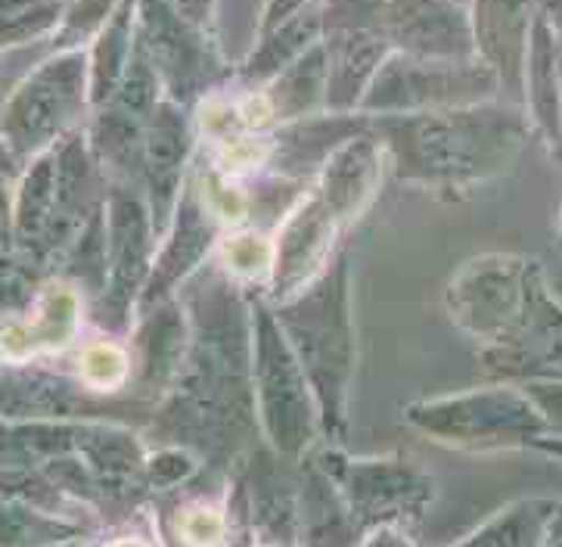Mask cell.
Wrapping results in <instances>:
<instances>
[{
    "label": "cell",
    "instance_id": "cell-1",
    "mask_svg": "<svg viewBox=\"0 0 562 547\" xmlns=\"http://www.w3.org/2000/svg\"><path fill=\"white\" fill-rule=\"evenodd\" d=\"M504 365L516 370L562 373V311L547 299L535 280L528 283L522 324H513Z\"/></svg>",
    "mask_w": 562,
    "mask_h": 547
},
{
    "label": "cell",
    "instance_id": "cell-2",
    "mask_svg": "<svg viewBox=\"0 0 562 547\" xmlns=\"http://www.w3.org/2000/svg\"><path fill=\"white\" fill-rule=\"evenodd\" d=\"M553 501H528L497 516L488 529L475 535L467 547H538Z\"/></svg>",
    "mask_w": 562,
    "mask_h": 547
},
{
    "label": "cell",
    "instance_id": "cell-3",
    "mask_svg": "<svg viewBox=\"0 0 562 547\" xmlns=\"http://www.w3.org/2000/svg\"><path fill=\"white\" fill-rule=\"evenodd\" d=\"M125 355L115 346H106V343L91 346L81 355V373H85V380L93 389H112V386H119L125 380Z\"/></svg>",
    "mask_w": 562,
    "mask_h": 547
},
{
    "label": "cell",
    "instance_id": "cell-4",
    "mask_svg": "<svg viewBox=\"0 0 562 547\" xmlns=\"http://www.w3.org/2000/svg\"><path fill=\"white\" fill-rule=\"evenodd\" d=\"M224 258L236 274H258L271 265V246L268 239L255 237V234H239V237L224 243Z\"/></svg>",
    "mask_w": 562,
    "mask_h": 547
},
{
    "label": "cell",
    "instance_id": "cell-5",
    "mask_svg": "<svg viewBox=\"0 0 562 547\" xmlns=\"http://www.w3.org/2000/svg\"><path fill=\"white\" fill-rule=\"evenodd\" d=\"M181 535L190 547H218L224 538V520L209 507H190L181 520Z\"/></svg>",
    "mask_w": 562,
    "mask_h": 547
},
{
    "label": "cell",
    "instance_id": "cell-6",
    "mask_svg": "<svg viewBox=\"0 0 562 547\" xmlns=\"http://www.w3.org/2000/svg\"><path fill=\"white\" fill-rule=\"evenodd\" d=\"M221 159H224V168L239 171V168H249L261 159V146L252 144V141H236L221 153Z\"/></svg>",
    "mask_w": 562,
    "mask_h": 547
},
{
    "label": "cell",
    "instance_id": "cell-7",
    "mask_svg": "<svg viewBox=\"0 0 562 547\" xmlns=\"http://www.w3.org/2000/svg\"><path fill=\"white\" fill-rule=\"evenodd\" d=\"M535 395H538V402L544 408L547 417L553 420L562 429V386H538Z\"/></svg>",
    "mask_w": 562,
    "mask_h": 547
},
{
    "label": "cell",
    "instance_id": "cell-8",
    "mask_svg": "<svg viewBox=\"0 0 562 547\" xmlns=\"http://www.w3.org/2000/svg\"><path fill=\"white\" fill-rule=\"evenodd\" d=\"M538 547H562V504H553V511H550L544 523V532H541V545Z\"/></svg>",
    "mask_w": 562,
    "mask_h": 547
},
{
    "label": "cell",
    "instance_id": "cell-9",
    "mask_svg": "<svg viewBox=\"0 0 562 547\" xmlns=\"http://www.w3.org/2000/svg\"><path fill=\"white\" fill-rule=\"evenodd\" d=\"M215 205H221V215L224 219H236L239 212H243V202H239V197H236L234 190H227V187H218L215 190Z\"/></svg>",
    "mask_w": 562,
    "mask_h": 547
},
{
    "label": "cell",
    "instance_id": "cell-10",
    "mask_svg": "<svg viewBox=\"0 0 562 547\" xmlns=\"http://www.w3.org/2000/svg\"><path fill=\"white\" fill-rule=\"evenodd\" d=\"M243 115H246V122L261 125V122H268V119H271V107L265 103V97H249V100H246V107H243Z\"/></svg>",
    "mask_w": 562,
    "mask_h": 547
},
{
    "label": "cell",
    "instance_id": "cell-11",
    "mask_svg": "<svg viewBox=\"0 0 562 547\" xmlns=\"http://www.w3.org/2000/svg\"><path fill=\"white\" fill-rule=\"evenodd\" d=\"M541 448H547V451H553V455L562 457V442H557V438H547V442H541Z\"/></svg>",
    "mask_w": 562,
    "mask_h": 547
},
{
    "label": "cell",
    "instance_id": "cell-12",
    "mask_svg": "<svg viewBox=\"0 0 562 547\" xmlns=\"http://www.w3.org/2000/svg\"><path fill=\"white\" fill-rule=\"evenodd\" d=\"M112 547H146V545H140V542H119V545H112Z\"/></svg>",
    "mask_w": 562,
    "mask_h": 547
}]
</instances>
